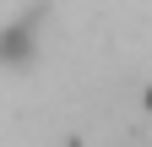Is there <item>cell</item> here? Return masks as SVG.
Instances as JSON below:
<instances>
[{"label": "cell", "mask_w": 152, "mask_h": 147, "mask_svg": "<svg viewBox=\"0 0 152 147\" xmlns=\"http://www.w3.org/2000/svg\"><path fill=\"white\" fill-rule=\"evenodd\" d=\"M44 27H49V6L44 0L11 11V22L0 27V65H27L33 54L44 49Z\"/></svg>", "instance_id": "1"}]
</instances>
